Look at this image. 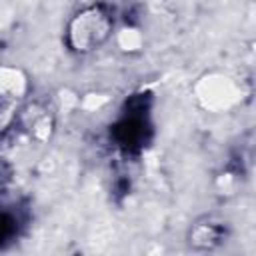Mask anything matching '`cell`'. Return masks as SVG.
<instances>
[{
	"instance_id": "obj_1",
	"label": "cell",
	"mask_w": 256,
	"mask_h": 256,
	"mask_svg": "<svg viewBox=\"0 0 256 256\" xmlns=\"http://www.w3.org/2000/svg\"><path fill=\"white\" fill-rule=\"evenodd\" d=\"M114 30V12L106 4L78 10L66 26V44L76 54H90L106 44Z\"/></svg>"
},
{
	"instance_id": "obj_2",
	"label": "cell",
	"mask_w": 256,
	"mask_h": 256,
	"mask_svg": "<svg viewBox=\"0 0 256 256\" xmlns=\"http://www.w3.org/2000/svg\"><path fill=\"white\" fill-rule=\"evenodd\" d=\"M150 134L152 126L148 118V98L138 94L126 102V110L112 128V138L126 154H138L148 144Z\"/></svg>"
},
{
	"instance_id": "obj_3",
	"label": "cell",
	"mask_w": 256,
	"mask_h": 256,
	"mask_svg": "<svg viewBox=\"0 0 256 256\" xmlns=\"http://www.w3.org/2000/svg\"><path fill=\"white\" fill-rule=\"evenodd\" d=\"M228 236V226L220 218L202 216L188 230V244L196 250H214Z\"/></svg>"
},
{
	"instance_id": "obj_4",
	"label": "cell",
	"mask_w": 256,
	"mask_h": 256,
	"mask_svg": "<svg viewBox=\"0 0 256 256\" xmlns=\"http://www.w3.org/2000/svg\"><path fill=\"white\" fill-rule=\"evenodd\" d=\"M18 232V218L8 210H0V248H4Z\"/></svg>"
},
{
	"instance_id": "obj_5",
	"label": "cell",
	"mask_w": 256,
	"mask_h": 256,
	"mask_svg": "<svg viewBox=\"0 0 256 256\" xmlns=\"http://www.w3.org/2000/svg\"><path fill=\"white\" fill-rule=\"evenodd\" d=\"M14 102L6 96H0V130H4V126L10 124L12 116H14Z\"/></svg>"
}]
</instances>
